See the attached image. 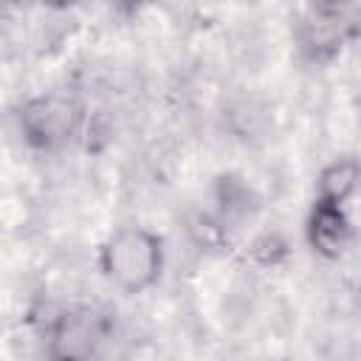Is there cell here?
<instances>
[{
	"mask_svg": "<svg viewBox=\"0 0 361 361\" xmlns=\"http://www.w3.org/2000/svg\"><path fill=\"white\" fill-rule=\"evenodd\" d=\"M102 274L124 293H141L152 288L164 268V243L158 234L127 226L107 237L99 254Z\"/></svg>",
	"mask_w": 361,
	"mask_h": 361,
	"instance_id": "obj_1",
	"label": "cell"
},
{
	"mask_svg": "<svg viewBox=\"0 0 361 361\" xmlns=\"http://www.w3.org/2000/svg\"><path fill=\"white\" fill-rule=\"evenodd\" d=\"M82 124V107L62 93H42L20 107V130L37 149H56L68 144Z\"/></svg>",
	"mask_w": 361,
	"mask_h": 361,
	"instance_id": "obj_2",
	"label": "cell"
},
{
	"mask_svg": "<svg viewBox=\"0 0 361 361\" xmlns=\"http://www.w3.org/2000/svg\"><path fill=\"white\" fill-rule=\"evenodd\" d=\"M102 336L104 322L96 310H71L51 330V361H87Z\"/></svg>",
	"mask_w": 361,
	"mask_h": 361,
	"instance_id": "obj_3",
	"label": "cell"
},
{
	"mask_svg": "<svg viewBox=\"0 0 361 361\" xmlns=\"http://www.w3.org/2000/svg\"><path fill=\"white\" fill-rule=\"evenodd\" d=\"M347 28H350V23H347V17H344L341 8H336V6H319V8H310L302 17L299 42H302V48L313 59L330 56L344 42Z\"/></svg>",
	"mask_w": 361,
	"mask_h": 361,
	"instance_id": "obj_4",
	"label": "cell"
},
{
	"mask_svg": "<svg viewBox=\"0 0 361 361\" xmlns=\"http://www.w3.org/2000/svg\"><path fill=\"white\" fill-rule=\"evenodd\" d=\"M310 245L324 257H338L350 243V220L341 206L316 203L307 223Z\"/></svg>",
	"mask_w": 361,
	"mask_h": 361,
	"instance_id": "obj_5",
	"label": "cell"
},
{
	"mask_svg": "<svg viewBox=\"0 0 361 361\" xmlns=\"http://www.w3.org/2000/svg\"><path fill=\"white\" fill-rule=\"evenodd\" d=\"M361 183V164L353 158H338L333 164H327L319 172L316 180V203H333V206H344V200L358 189Z\"/></svg>",
	"mask_w": 361,
	"mask_h": 361,
	"instance_id": "obj_6",
	"label": "cell"
}]
</instances>
